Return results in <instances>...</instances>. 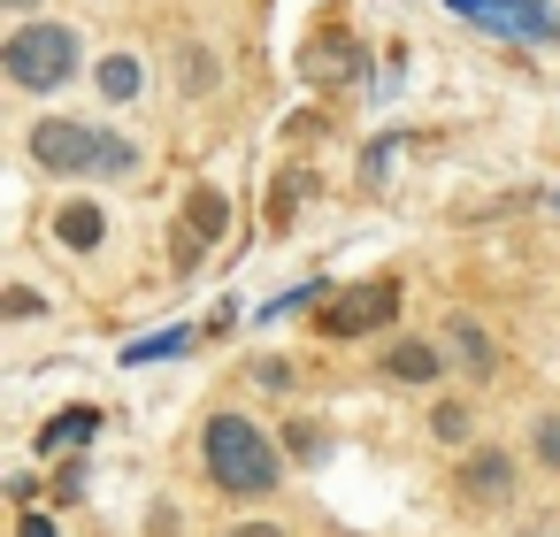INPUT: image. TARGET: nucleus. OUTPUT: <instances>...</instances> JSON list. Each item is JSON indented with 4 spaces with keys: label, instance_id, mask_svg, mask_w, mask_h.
Wrapping results in <instances>:
<instances>
[{
    "label": "nucleus",
    "instance_id": "nucleus-21",
    "mask_svg": "<svg viewBox=\"0 0 560 537\" xmlns=\"http://www.w3.org/2000/svg\"><path fill=\"white\" fill-rule=\"evenodd\" d=\"M9 9H32V0H9Z\"/></svg>",
    "mask_w": 560,
    "mask_h": 537
},
{
    "label": "nucleus",
    "instance_id": "nucleus-1",
    "mask_svg": "<svg viewBox=\"0 0 560 537\" xmlns=\"http://www.w3.org/2000/svg\"><path fill=\"white\" fill-rule=\"evenodd\" d=\"M200 445H208V476H215L223 491L261 499V491H277V476H284V460H277L269 430H261V422H246V415H215Z\"/></svg>",
    "mask_w": 560,
    "mask_h": 537
},
{
    "label": "nucleus",
    "instance_id": "nucleus-6",
    "mask_svg": "<svg viewBox=\"0 0 560 537\" xmlns=\"http://www.w3.org/2000/svg\"><path fill=\"white\" fill-rule=\"evenodd\" d=\"M460 491H468L476 506L514 499V460H506V453H468V460H460Z\"/></svg>",
    "mask_w": 560,
    "mask_h": 537
},
{
    "label": "nucleus",
    "instance_id": "nucleus-3",
    "mask_svg": "<svg viewBox=\"0 0 560 537\" xmlns=\"http://www.w3.org/2000/svg\"><path fill=\"white\" fill-rule=\"evenodd\" d=\"M0 70H9V85H24V93H55L62 78H78V32L70 24H24V32H9V47H0Z\"/></svg>",
    "mask_w": 560,
    "mask_h": 537
},
{
    "label": "nucleus",
    "instance_id": "nucleus-8",
    "mask_svg": "<svg viewBox=\"0 0 560 537\" xmlns=\"http://www.w3.org/2000/svg\"><path fill=\"white\" fill-rule=\"evenodd\" d=\"M55 238H62V246H70V254H93V246H101V238H108V215H101V208H93V200H70V208H62V215H55Z\"/></svg>",
    "mask_w": 560,
    "mask_h": 537
},
{
    "label": "nucleus",
    "instance_id": "nucleus-19",
    "mask_svg": "<svg viewBox=\"0 0 560 537\" xmlns=\"http://www.w3.org/2000/svg\"><path fill=\"white\" fill-rule=\"evenodd\" d=\"M16 537H55V522H47V514H24V522H16Z\"/></svg>",
    "mask_w": 560,
    "mask_h": 537
},
{
    "label": "nucleus",
    "instance_id": "nucleus-9",
    "mask_svg": "<svg viewBox=\"0 0 560 537\" xmlns=\"http://www.w3.org/2000/svg\"><path fill=\"white\" fill-rule=\"evenodd\" d=\"M185 231H192V238H200V246H215V238H223V231H231V200H223V192H215V185H200V192H192V200H185Z\"/></svg>",
    "mask_w": 560,
    "mask_h": 537
},
{
    "label": "nucleus",
    "instance_id": "nucleus-17",
    "mask_svg": "<svg viewBox=\"0 0 560 537\" xmlns=\"http://www.w3.org/2000/svg\"><path fill=\"white\" fill-rule=\"evenodd\" d=\"M537 460H545V468H560V422H552V415L537 422Z\"/></svg>",
    "mask_w": 560,
    "mask_h": 537
},
{
    "label": "nucleus",
    "instance_id": "nucleus-16",
    "mask_svg": "<svg viewBox=\"0 0 560 537\" xmlns=\"http://www.w3.org/2000/svg\"><path fill=\"white\" fill-rule=\"evenodd\" d=\"M0 315H9V323H32V315H39V292H32V284H9V292H0Z\"/></svg>",
    "mask_w": 560,
    "mask_h": 537
},
{
    "label": "nucleus",
    "instance_id": "nucleus-2",
    "mask_svg": "<svg viewBox=\"0 0 560 537\" xmlns=\"http://www.w3.org/2000/svg\"><path fill=\"white\" fill-rule=\"evenodd\" d=\"M32 162L55 170V177H131V170H139L131 139L93 131V124H62V116L32 131Z\"/></svg>",
    "mask_w": 560,
    "mask_h": 537
},
{
    "label": "nucleus",
    "instance_id": "nucleus-18",
    "mask_svg": "<svg viewBox=\"0 0 560 537\" xmlns=\"http://www.w3.org/2000/svg\"><path fill=\"white\" fill-rule=\"evenodd\" d=\"M185 346V330H162V338H147V346H131V361H154V353H177Z\"/></svg>",
    "mask_w": 560,
    "mask_h": 537
},
{
    "label": "nucleus",
    "instance_id": "nucleus-15",
    "mask_svg": "<svg viewBox=\"0 0 560 537\" xmlns=\"http://www.w3.org/2000/svg\"><path fill=\"white\" fill-rule=\"evenodd\" d=\"M284 453H292V460H323V430H315V422H292V430H284Z\"/></svg>",
    "mask_w": 560,
    "mask_h": 537
},
{
    "label": "nucleus",
    "instance_id": "nucleus-10",
    "mask_svg": "<svg viewBox=\"0 0 560 537\" xmlns=\"http://www.w3.org/2000/svg\"><path fill=\"white\" fill-rule=\"evenodd\" d=\"M445 346H453L476 376H491V361H499V353H491V338L476 330V315H453V323H445Z\"/></svg>",
    "mask_w": 560,
    "mask_h": 537
},
{
    "label": "nucleus",
    "instance_id": "nucleus-5",
    "mask_svg": "<svg viewBox=\"0 0 560 537\" xmlns=\"http://www.w3.org/2000/svg\"><path fill=\"white\" fill-rule=\"evenodd\" d=\"M300 70H307L315 85H346L353 70H369V55H361V39H353V32L323 24V32H307V47H300Z\"/></svg>",
    "mask_w": 560,
    "mask_h": 537
},
{
    "label": "nucleus",
    "instance_id": "nucleus-13",
    "mask_svg": "<svg viewBox=\"0 0 560 537\" xmlns=\"http://www.w3.org/2000/svg\"><path fill=\"white\" fill-rule=\"evenodd\" d=\"M177 85H185V93H208V85H215L208 47H177Z\"/></svg>",
    "mask_w": 560,
    "mask_h": 537
},
{
    "label": "nucleus",
    "instance_id": "nucleus-4",
    "mask_svg": "<svg viewBox=\"0 0 560 537\" xmlns=\"http://www.w3.org/2000/svg\"><path fill=\"white\" fill-rule=\"evenodd\" d=\"M392 307H399V284H353V292L330 300L323 330H330V338H361V330H384Z\"/></svg>",
    "mask_w": 560,
    "mask_h": 537
},
{
    "label": "nucleus",
    "instance_id": "nucleus-7",
    "mask_svg": "<svg viewBox=\"0 0 560 537\" xmlns=\"http://www.w3.org/2000/svg\"><path fill=\"white\" fill-rule=\"evenodd\" d=\"M384 376H392V384H430V376H445V353H438L430 338H399V346L384 353Z\"/></svg>",
    "mask_w": 560,
    "mask_h": 537
},
{
    "label": "nucleus",
    "instance_id": "nucleus-11",
    "mask_svg": "<svg viewBox=\"0 0 560 537\" xmlns=\"http://www.w3.org/2000/svg\"><path fill=\"white\" fill-rule=\"evenodd\" d=\"M85 430H101V415H93V407H70V415H55V422H47V437H39V445H47V453H62V445H85Z\"/></svg>",
    "mask_w": 560,
    "mask_h": 537
},
{
    "label": "nucleus",
    "instance_id": "nucleus-20",
    "mask_svg": "<svg viewBox=\"0 0 560 537\" xmlns=\"http://www.w3.org/2000/svg\"><path fill=\"white\" fill-rule=\"evenodd\" d=\"M231 537H284V529H277V522H238Z\"/></svg>",
    "mask_w": 560,
    "mask_h": 537
},
{
    "label": "nucleus",
    "instance_id": "nucleus-14",
    "mask_svg": "<svg viewBox=\"0 0 560 537\" xmlns=\"http://www.w3.org/2000/svg\"><path fill=\"white\" fill-rule=\"evenodd\" d=\"M430 430H438L445 445H460V437H468V407H460V399H445V407L430 415Z\"/></svg>",
    "mask_w": 560,
    "mask_h": 537
},
{
    "label": "nucleus",
    "instance_id": "nucleus-12",
    "mask_svg": "<svg viewBox=\"0 0 560 537\" xmlns=\"http://www.w3.org/2000/svg\"><path fill=\"white\" fill-rule=\"evenodd\" d=\"M139 85H147V78H139V55H108V62H101V93H108V101H131Z\"/></svg>",
    "mask_w": 560,
    "mask_h": 537
}]
</instances>
